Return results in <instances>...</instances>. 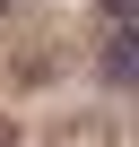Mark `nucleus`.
I'll return each mask as SVG.
<instances>
[{"instance_id":"obj_2","label":"nucleus","mask_w":139,"mask_h":147,"mask_svg":"<svg viewBox=\"0 0 139 147\" xmlns=\"http://www.w3.org/2000/svg\"><path fill=\"white\" fill-rule=\"evenodd\" d=\"M104 18L113 26H139V0H104Z\"/></svg>"},{"instance_id":"obj_1","label":"nucleus","mask_w":139,"mask_h":147,"mask_svg":"<svg viewBox=\"0 0 139 147\" xmlns=\"http://www.w3.org/2000/svg\"><path fill=\"white\" fill-rule=\"evenodd\" d=\"M104 78L113 87H139V26H113L104 35Z\"/></svg>"}]
</instances>
